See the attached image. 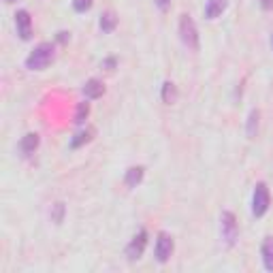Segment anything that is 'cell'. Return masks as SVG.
Listing matches in <instances>:
<instances>
[{"instance_id":"6da1fadb","label":"cell","mask_w":273,"mask_h":273,"mask_svg":"<svg viewBox=\"0 0 273 273\" xmlns=\"http://www.w3.org/2000/svg\"><path fill=\"white\" fill-rule=\"evenodd\" d=\"M56 56V47L52 43H41L30 52L26 58V68L28 70H43L45 66H49Z\"/></svg>"},{"instance_id":"7a4b0ae2","label":"cell","mask_w":273,"mask_h":273,"mask_svg":"<svg viewBox=\"0 0 273 273\" xmlns=\"http://www.w3.org/2000/svg\"><path fill=\"white\" fill-rule=\"evenodd\" d=\"M180 39L190 52H198V30L194 19L188 13H184L180 19Z\"/></svg>"},{"instance_id":"3957f363","label":"cell","mask_w":273,"mask_h":273,"mask_svg":"<svg viewBox=\"0 0 273 273\" xmlns=\"http://www.w3.org/2000/svg\"><path fill=\"white\" fill-rule=\"evenodd\" d=\"M220 231H222V239L227 245H235L237 235H239V229H237V220L233 211H222L220 216Z\"/></svg>"},{"instance_id":"277c9868","label":"cell","mask_w":273,"mask_h":273,"mask_svg":"<svg viewBox=\"0 0 273 273\" xmlns=\"http://www.w3.org/2000/svg\"><path fill=\"white\" fill-rule=\"evenodd\" d=\"M267 209H269V188H267V184H256V188H254V196H252V213L256 218H260V216H265L267 213Z\"/></svg>"},{"instance_id":"5b68a950","label":"cell","mask_w":273,"mask_h":273,"mask_svg":"<svg viewBox=\"0 0 273 273\" xmlns=\"http://www.w3.org/2000/svg\"><path fill=\"white\" fill-rule=\"evenodd\" d=\"M145 245H147V233H145V231H139V235H135V237H133V241L128 243V247H126V256H128L130 260H139L141 256H143Z\"/></svg>"},{"instance_id":"8992f818","label":"cell","mask_w":273,"mask_h":273,"mask_svg":"<svg viewBox=\"0 0 273 273\" xmlns=\"http://www.w3.org/2000/svg\"><path fill=\"white\" fill-rule=\"evenodd\" d=\"M171 254H173V239H171V235L160 233L158 239H156V258H158V263H167V260L171 258Z\"/></svg>"},{"instance_id":"52a82bcc","label":"cell","mask_w":273,"mask_h":273,"mask_svg":"<svg viewBox=\"0 0 273 273\" xmlns=\"http://www.w3.org/2000/svg\"><path fill=\"white\" fill-rule=\"evenodd\" d=\"M15 26H17V34L23 41H28L32 37V17L26 9H21L15 13Z\"/></svg>"},{"instance_id":"ba28073f","label":"cell","mask_w":273,"mask_h":273,"mask_svg":"<svg viewBox=\"0 0 273 273\" xmlns=\"http://www.w3.org/2000/svg\"><path fill=\"white\" fill-rule=\"evenodd\" d=\"M227 5H229V0H207V5H205V17L207 19L220 17L224 11H227Z\"/></svg>"},{"instance_id":"9c48e42d","label":"cell","mask_w":273,"mask_h":273,"mask_svg":"<svg viewBox=\"0 0 273 273\" xmlns=\"http://www.w3.org/2000/svg\"><path fill=\"white\" fill-rule=\"evenodd\" d=\"M143 173H145V169H143V167H130V169L126 171L124 184H126L128 188H137L141 182H143Z\"/></svg>"},{"instance_id":"30bf717a","label":"cell","mask_w":273,"mask_h":273,"mask_svg":"<svg viewBox=\"0 0 273 273\" xmlns=\"http://www.w3.org/2000/svg\"><path fill=\"white\" fill-rule=\"evenodd\" d=\"M84 94H86V98H101L103 94H105L103 81H98V79H90L88 84L84 86Z\"/></svg>"},{"instance_id":"8fae6325","label":"cell","mask_w":273,"mask_h":273,"mask_svg":"<svg viewBox=\"0 0 273 273\" xmlns=\"http://www.w3.org/2000/svg\"><path fill=\"white\" fill-rule=\"evenodd\" d=\"M19 147H21V152H23V156H30V154H34V150L39 147V135H37V133H28L26 137L21 139Z\"/></svg>"},{"instance_id":"7c38bea8","label":"cell","mask_w":273,"mask_h":273,"mask_svg":"<svg viewBox=\"0 0 273 273\" xmlns=\"http://www.w3.org/2000/svg\"><path fill=\"white\" fill-rule=\"evenodd\" d=\"M263 263L267 271H273V237H267L263 241Z\"/></svg>"},{"instance_id":"4fadbf2b","label":"cell","mask_w":273,"mask_h":273,"mask_svg":"<svg viewBox=\"0 0 273 273\" xmlns=\"http://www.w3.org/2000/svg\"><path fill=\"white\" fill-rule=\"evenodd\" d=\"M115 26H117V17H115L113 11H107V13H103V15H101V30H103L105 34L113 32V30H115Z\"/></svg>"},{"instance_id":"5bb4252c","label":"cell","mask_w":273,"mask_h":273,"mask_svg":"<svg viewBox=\"0 0 273 273\" xmlns=\"http://www.w3.org/2000/svg\"><path fill=\"white\" fill-rule=\"evenodd\" d=\"M92 135H94V130H92V128H88V130H81V133H77L73 139H70V147H73V150H77V147H81V145H86L88 141L92 139Z\"/></svg>"},{"instance_id":"9a60e30c","label":"cell","mask_w":273,"mask_h":273,"mask_svg":"<svg viewBox=\"0 0 273 273\" xmlns=\"http://www.w3.org/2000/svg\"><path fill=\"white\" fill-rule=\"evenodd\" d=\"M175 98H177L175 84H171V81H164V84H162V101L167 105H171V103H175Z\"/></svg>"},{"instance_id":"2e32d148","label":"cell","mask_w":273,"mask_h":273,"mask_svg":"<svg viewBox=\"0 0 273 273\" xmlns=\"http://www.w3.org/2000/svg\"><path fill=\"white\" fill-rule=\"evenodd\" d=\"M258 117H260V113H258V109H252L250 111V117H247V137H254L256 135V128H258Z\"/></svg>"},{"instance_id":"e0dca14e","label":"cell","mask_w":273,"mask_h":273,"mask_svg":"<svg viewBox=\"0 0 273 273\" xmlns=\"http://www.w3.org/2000/svg\"><path fill=\"white\" fill-rule=\"evenodd\" d=\"M88 113H90V105H88V103H79L77 113H75V124H84L86 117H88Z\"/></svg>"},{"instance_id":"ac0fdd59","label":"cell","mask_w":273,"mask_h":273,"mask_svg":"<svg viewBox=\"0 0 273 273\" xmlns=\"http://www.w3.org/2000/svg\"><path fill=\"white\" fill-rule=\"evenodd\" d=\"M94 0H73V9L77 11V13H86V11L92 7Z\"/></svg>"},{"instance_id":"d6986e66","label":"cell","mask_w":273,"mask_h":273,"mask_svg":"<svg viewBox=\"0 0 273 273\" xmlns=\"http://www.w3.org/2000/svg\"><path fill=\"white\" fill-rule=\"evenodd\" d=\"M62 216H64V203H56L54 205V213H52V220L56 224H60L62 222Z\"/></svg>"},{"instance_id":"ffe728a7","label":"cell","mask_w":273,"mask_h":273,"mask_svg":"<svg viewBox=\"0 0 273 273\" xmlns=\"http://www.w3.org/2000/svg\"><path fill=\"white\" fill-rule=\"evenodd\" d=\"M156 3V7L162 11V13H167V11L171 9V0H154Z\"/></svg>"},{"instance_id":"44dd1931","label":"cell","mask_w":273,"mask_h":273,"mask_svg":"<svg viewBox=\"0 0 273 273\" xmlns=\"http://www.w3.org/2000/svg\"><path fill=\"white\" fill-rule=\"evenodd\" d=\"M260 7H263L265 11H269V9H273V0H260Z\"/></svg>"},{"instance_id":"7402d4cb","label":"cell","mask_w":273,"mask_h":273,"mask_svg":"<svg viewBox=\"0 0 273 273\" xmlns=\"http://www.w3.org/2000/svg\"><path fill=\"white\" fill-rule=\"evenodd\" d=\"M113 64H115V60H113V58H109V60H107V62H105V66H109V68H111Z\"/></svg>"},{"instance_id":"603a6c76","label":"cell","mask_w":273,"mask_h":273,"mask_svg":"<svg viewBox=\"0 0 273 273\" xmlns=\"http://www.w3.org/2000/svg\"><path fill=\"white\" fill-rule=\"evenodd\" d=\"M5 3H13V0H5Z\"/></svg>"}]
</instances>
